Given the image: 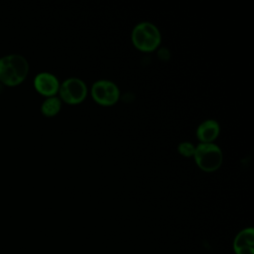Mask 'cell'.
<instances>
[{"instance_id": "3957f363", "label": "cell", "mask_w": 254, "mask_h": 254, "mask_svg": "<svg viewBox=\"0 0 254 254\" xmlns=\"http://www.w3.org/2000/svg\"><path fill=\"white\" fill-rule=\"evenodd\" d=\"M193 156L197 166L206 172L217 170L222 163L221 150L212 143H200Z\"/></svg>"}, {"instance_id": "ba28073f", "label": "cell", "mask_w": 254, "mask_h": 254, "mask_svg": "<svg viewBox=\"0 0 254 254\" xmlns=\"http://www.w3.org/2000/svg\"><path fill=\"white\" fill-rule=\"evenodd\" d=\"M219 133V125L214 120H206L202 122L196 130V136L202 143L212 142Z\"/></svg>"}, {"instance_id": "5b68a950", "label": "cell", "mask_w": 254, "mask_h": 254, "mask_svg": "<svg viewBox=\"0 0 254 254\" xmlns=\"http://www.w3.org/2000/svg\"><path fill=\"white\" fill-rule=\"evenodd\" d=\"M91 94L97 103L107 106L116 103L119 98V89L113 82L102 79L92 85Z\"/></svg>"}, {"instance_id": "6da1fadb", "label": "cell", "mask_w": 254, "mask_h": 254, "mask_svg": "<svg viewBox=\"0 0 254 254\" xmlns=\"http://www.w3.org/2000/svg\"><path fill=\"white\" fill-rule=\"evenodd\" d=\"M29 72L26 58L19 54H10L0 58V82L16 85L22 82Z\"/></svg>"}, {"instance_id": "9c48e42d", "label": "cell", "mask_w": 254, "mask_h": 254, "mask_svg": "<svg viewBox=\"0 0 254 254\" xmlns=\"http://www.w3.org/2000/svg\"><path fill=\"white\" fill-rule=\"evenodd\" d=\"M61 109V100L58 97H48L41 106V111L46 116H54Z\"/></svg>"}, {"instance_id": "277c9868", "label": "cell", "mask_w": 254, "mask_h": 254, "mask_svg": "<svg viewBox=\"0 0 254 254\" xmlns=\"http://www.w3.org/2000/svg\"><path fill=\"white\" fill-rule=\"evenodd\" d=\"M87 88L85 83L79 78H68L60 87L62 99L68 104L80 103L86 96Z\"/></svg>"}, {"instance_id": "52a82bcc", "label": "cell", "mask_w": 254, "mask_h": 254, "mask_svg": "<svg viewBox=\"0 0 254 254\" xmlns=\"http://www.w3.org/2000/svg\"><path fill=\"white\" fill-rule=\"evenodd\" d=\"M236 254H254V230L246 228L240 231L233 242Z\"/></svg>"}, {"instance_id": "7a4b0ae2", "label": "cell", "mask_w": 254, "mask_h": 254, "mask_svg": "<svg viewBox=\"0 0 254 254\" xmlns=\"http://www.w3.org/2000/svg\"><path fill=\"white\" fill-rule=\"evenodd\" d=\"M132 42L137 49L143 52H151L160 45L161 35L156 26L148 22H143L134 28Z\"/></svg>"}, {"instance_id": "8992f818", "label": "cell", "mask_w": 254, "mask_h": 254, "mask_svg": "<svg viewBox=\"0 0 254 254\" xmlns=\"http://www.w3.org/2000/svg\"><path fill=\"white\" fill-rule=\"evenodd\" d=\"M34 85L41 94L49 97L55 95L60 88L58 78L54 74L46 71L40 72L35 76Z\"/></svg>"}, {"instance_id": "30bf717a", "label": "cell", "mask_w": 254, "mask_h": 254, "mask_svg": "<svg viewBox=\"0 0 254 254\" xmlns=\"http://www.w3.org/2000/svg\"><path fill=\"white\" fill-rule=\"evenodd\" d=\"M178 150L180 152L181 155L185 156V157H190L194 154V150L195 148L193 147L192 144L189 143V142H183L179 145Z\"/></svg>"}]
</instances>
